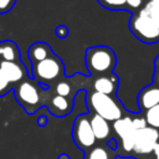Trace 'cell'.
<instances>
[{"instance_id":"cell-32","label":"cell","mask_w":159,"mask_h":159,"mask_svg":"<svg viewBox=\"0 0 159 159\" xmlns=\"http://www.w3.org/2000/svg\"><path fill=\"white\" fill-rule=\"evenodd\" d=\"M158 84H159V73H158Z\"/></svg>"},{"instance_id":"cell-4","label":"cell","mask_w":159,"mask_h":159,"mask_svg":"<svg viewBox=\"0 0 159 159\" xmlns=\"http://www.w3.org/2000/svg\"><path fill=\"white\" fill-rule=\"evenodd\" d=\"M88 103L92 107V109L96 112V114H99L107 120L116 122L117 119L122 118V108L109 94H104L94 91L89 96Z\"/></svg>"},{"instance_id":"cell-29","label":"cell","mask_w":159,"mask_h":159,"mask_svg":"<svg viewBox=\"0 0 159 159\" xmlns=\"http://www.w3.org/2000/svg\"><path fill=\"white\" fill-rule=\"evenodd\" d=\"M108 145H111L113 149H116V142H114V140H111V142L108 143Z\"/></svg>"},{"instance_id":"cell-28","label":"cell","mask_w":159,"mask_h":159,"mask_svg":"<svg viewBox=\"0 0 159 159\" xmlns=\"http://www.w3.org/2000/svg\"><path fill=\"white\" fill-rule=\"evenodd\" d=\"M57 159H70V157L67 154H61V155H58Z\"/></svg>"},{"instance_id":"cell-13","label":"cell","mask_w":159,"mask_h":159,"mask_svg":"<svg viewBox=\"0 0 159 159\" xmlns=\"http://www.w3.org/2000/svg\"><path fill=\"white\" fill-rule=\"evenodd\" d=\"M139 104L142 108L149 109L157 104H159V88L158 87H148L139 96Z\"/></svg>"},{"instance_id":"cell-18","label":"cell","mask_w":159,"mask_h":159,"mask_svg":"<svg viewBox=\"0 0 159 159\" xmlns=\"http://www.w3.org/2000/svg\"><path fill=\"white\" fill-rule=\"evenodd\" d=\"M144 11L149 15V17L159 26V6H157L154 2H152L150 0L144 5Z\"/></svg>"},{"instance_id":"cell-6","label":"cell","mask_w":159,"mask_h":159,"mask_svg":"<svg viewBox=\"0 0 159 159\" xmlns=\"http://www.w3.org/2000/svg\"><path fill=\"white\" fill-rule=\"evenodd\" d=\"M72 135H73L76 144L82 149H88L93 147L97 140L93 133L92 125H91V119L86 114L78 116L76 118L75 124H73Z\"/></svg>"},{"instance_id":"cell-19","label":"cell","mask_w":159,"mask_h":159,"mask_svg":"<svg viewBox=\"0 0 159 159\" xmlns=\"http://www.w3.org/2000/svg\"><path fill=\"white\" fill-rule=\"evenodd\" d=\"M87 159H108V153L104 148L97 147V148H93L89 152Z\"/></svg>"},{"instance_id":"cell-1","label":"cell","mask_w":159,"mask_h":159,"mask_svg":"<svg viewBox=\"0 0 159 159\" xmlns=\"http://www.w3.org/2000/svg\"><path fill=\"white\" fill-rule=\"evenodd\" d=\"M116 65V55L107 46H93L86 51V66L91 73H108Z\"/></svg>"},{"instance_id":"cell-25","label":"cell","mask_w":159,"mask_h":159,"mask_svg":"<svg viewBox=\"0 0 159 159\" xmlns=\"http://www.w3.org/2000/svg\"><path fill=\"white\" fill-rule=\"evenodd\" d=\"M143 4V0H127V6L130 9H139Z\"/></svg>"},{"instance_id":"cell-5","label":"cell","mask_w":159,"mask_h":159,"mask_svg":"<svg viewBox=\"0 0 159 159\" xmlns=\"http://www.w3.org/2000/svg\"><path fill=\"white\" fill-rule=\"evenodd\" d=\"M17 102L29 113H34L40 102V93L36 84L30 80H22L15 88Z\"/></svg>"},{"instance_id":"cell-21","label":"cell","mask_w":159,"mask_h":159,"mask_svg":"<svg viewBox=\"0 0 159 159\" xmlns=\"http://www.w3.org/2000/svg\"><path fill=\"white\" fill-rule=\"evenodd\" d=\"M11 83L9 82V80L4 76V73L0 71V96H4L9 89H10Z\"/></svg>"},{"instance_id":"cell-8","label":"cell","mask_w":159,"mask_h":159,"mask_svg":"<svg viewBox=\"0 0 159 159\" xmlns=\"http://www.w3.org/2000/svg\"><path fill=\"white\" fill-rule=\"evenodd\" d=\"M113 128L116 133L122 139L123 149L130 152L134 149V138H135V128L133 125V119L129 117L119 118L113 123Z\"/></svg>"},{"instance_id":"cell-7","label":"cell","mask_w":159,"mask_h":159,"mask_svg":"<svg viewBox=\"0 0 159 159\" xmlns=\"http://www.w3.org/2000/svg\"><path fill=\"white\" fill-rule=\"evenodd\" d=\"M159 143V132L157 128L145 127L135 130L134 152L138 154H149L154 152L155 145Z\"/></svg>"},{"instance_id":"cell-2","label":"cell","mask_w":159,"mask_h":159,"mask_svg":"<svg viewBox=\"0 0 159 159\" xmlns=\"http://www.w3.org/2000/svg\"><path fill=\"white\" fill-rule=\"evenodd\" d=\"M129 27L135 37L140 41L152 43L159 41V26L149 17V15L140 9L138 14L133 15L129 21Z\"/></svg>"},{"instance_id":"cell-31","label":"cell","mask_w":159,"mask_h":159,"mask_svg":"<svg viewBox=\"0 0 159 159\" xmlns=\"http://www.w3.org/2000/svg\"><path fill=\"white\" fill-rule=\"evenodd\" d=\"M157 67H158V68H159V57H158V58H157Z\"/></svg>"},{"instance_id":"cell-23","label":"cell","mask_w":159,"mask_h":159,"mask_svg":"<svg viewBox=\"0 0 159 159\" xmlns=\"http://www.w3.org/2000/svg\"><path fill=\"white\" fill-rule=\"evenodd\" d=\"M55 32H56V36H57V37L65 39V37H67V35H68V29H67V26H65V25H58V26L56 27Z\"/></svg>"},{"instance_id":"cell-30","label":"cell","mask_w":159,"mask_h":159,"mask_svg":"<svg viewBox=\"0 0 159 159\" xmlns=\"http://www.w3.org/2000/svg\"><path fill=\"white\" fill-rule=\"evenodd\" d=\"M150 1H152V2H154L157 6H159V0H150Z\"/></svg>"},{"instance_id":"cell-3","label":"cell","mask_w":159,"mask_h":159,"mask_svg":"<svg viewBox=\"0 0 159 159\" xmlns=\"http://www.w3.org/2000/svg\"><path fill=\"white\" fill-rule=\"evenodd\" d=\"M63 63L57 56H51L43 61L32 65L34 80L39 83L50 84L63 75Z\"/></svg>"},{"instance_id":"cell-9","label":"cell","mask_w":159,"mask_h":159,"mask_svg":"<svg viewBox=\"0 0 159 159\" xmlns=\"http://www.w3.org/2000/svg\"><path fill=\"white\" fill-rule=\"evenodd\" d=\"M0 71L11 84L21 82L26 75V68L21 61H0Z\"/></svg>"},{"instance_id":"cell-27","label":"cell","mask_w":159,"mask_h":159,"mask_svg":"<svg viewBox=\"0 0 159 159\" xmlns=\"http://www.w3.org/2000/svg\"><path fill=\"white\" fill-rule=\"evenodd\" d=\"M154 153H155V155H157V159H159V143L155 145V148H154Z\"/></svg>"},{"instance_id":"cell-24","label":"cell","mask_w":159,"mask_h":159,"mask_svg":"<svg viewBox=\"0 0 159 159\" xmlns=\"http://www.w3.org/2000/svg\"><path fill=\"white\" fill-rule=\"evenodd\" d=\"M147 124H148V123H147V119H144V118H134V119H133V125H134L135 130L145 128Z\"/></svg>"},{"instance_id":"cell-10","label":"cell","mask_w":159,"mask_h":159,"mask_svg":"<svg viewBox=\"0 0 159 159\" xmlns=\"http://www.w3.org/2000/svg\"><path fill=\"white\" fill-rule=\"evenodd\" d=\"M27 56L31 60L32 65L34 63H37L40 61H43L51 56H53V52H52V48L50 45H47L46 42H35L32 43L29 50H27Z\"/></svg>"},{"instance_id":"cell-20","label":"cell","mask_w":159,"mask_h":159,"mask_svg":"<svg viewBox=\"0 0 159 159\" xmlns=\"http://www.w3.org/2000/svg\"><path fill=\"white\" fill-rule=\"evenodd\" d=\"M55 91H56V94L67 97V96L70 94V92H71V86H70L66 81H60V82L56 83Z\"/></svg>"},{"instance_id":"cell-12","label":"cell","mask_w":159,"mask_h":159,"mask_svg":"<svg viewBox=\"0 0 159 159\" xmlns=\"http://www.w3.org/2000/svg\"><path fill=\"white\" fill-rule=\"evenodd\" d=\"M91 125H92L93 133H94L97 139L103 140V139L108 138L111 129H109V124H108L107 119H104L99 114H94L91 118Z\"/></svg>"},{"instance_id":"cell-22","label":"cell","mask_w":159,"mask_h":159,"mask_svg":"<svg viewBox=\"0 0 159 159\" xmlns=\"http://www.w3.org/2000/svg\"><path fill=\"white\" fill-rule=\"evenodd\" d=\"M16 4V0H0V14L9 12Z\"/></svg>"},{"instance_id":"cell-14","label":"cell","mask_w":159,"mask_h":159,"mask_svg":"<svg viewBox=\"0 0 159 159\" xmlns=\"http://www.w3.org/2000/svg\"><path fill=\"white\" fill-rule=\"evenodd\" d=\"M94 91L99 92V93H104V94H112L116 91L117 87V81L114 77H108V76H101L98 77L94 83H93Z\"/></svg>"},{"instance_id":"cell-15","label":"cell","mask_w":159,"mask_h":159,"mask_svg":"<svg viewBox=\"0 0 159 159\" xmlns=\"http://www.w3.org/2000/svg\"><path fill=\"white\" fill-rule=\"evenodd\" d=\"M51 108H52V112L56 114V116H63L66 113H68L71 109V106H70V102L66 97L63 96H60V94H56L55 97H52L51 99Z\"/></svg>"},{"instance_id":"cell-16","label":"cell","mask_w":159,"mask_h":159,"mask_svg":"<svg viewBox=\"0 0 159 159\" xmlns=\"http://www.w3.org/2000/svg\"><path fill=\"white\" fill-rule=\"evenodd\" d=\"M145 119H147V123L149 124V127L159 128V104H157L147 111Z\"/></svg>"},{"instance_id":"cell-11","label":"cell","mask_w":159,"mask_h":159,"mask_svg":"<svg viewBox=\"0 0 159 159\" xmlns=\"http://www.w3.org/2000/svg\"><path fill=\"white\" fill-rule=\"evenodd\" d=\"M1 61H20V50L14 41L5 40L0 42Z\"/></svg>"},{"instance_id":"cell-26","label":"cell","mask_w":159,"mask_h":159,"mask_svg":"<svg viewBox=\"0 0 159 159\" xmlns=\"http://www.w3.org/2000/svg\"><path fill=\"white\" fill-rule=\"evenodd\" d=\"M46 122H47V120H46V117H45V116H41V117L39 118V120H37V123L41 124V125H45Z\"/></svg>"},{"instance_id":"cell-17","label":"cell","mask_w":159,"mask_h":159,"mask_svg":"<svg viewBox=\"0 0 159 159\" xmlns=\"http://www.w3.org/2000/svg\"><path fill=\"white\" fill-rule=\"evenodd\" d=\"M98 4L108 10H122L127 7V0H97Z\"/></svg>"}]
</instances>
